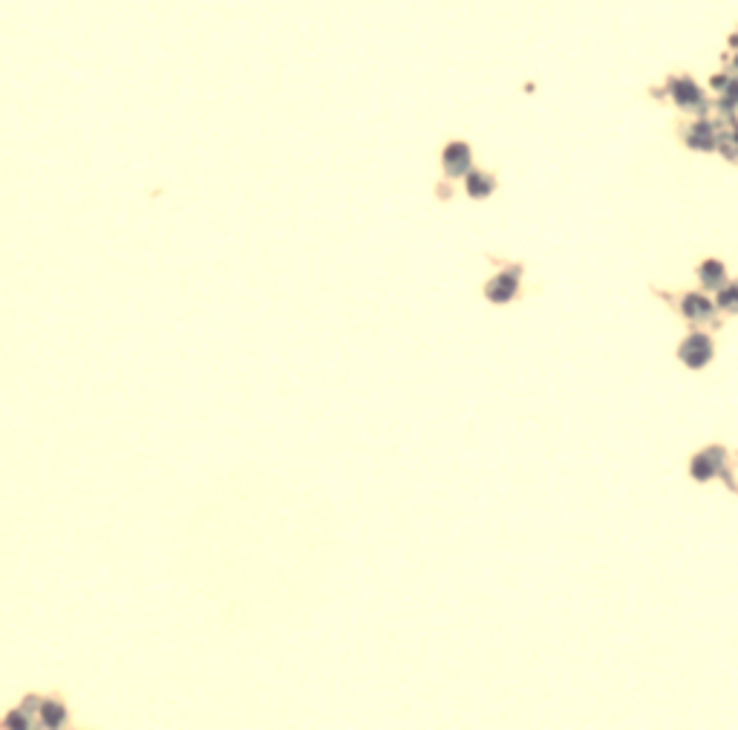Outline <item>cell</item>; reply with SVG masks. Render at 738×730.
Wrapping results in <instances>:
<instances>
[{
    "mask_svg": "<svg viewBox=\"0 0 738 730\" xmlns=\"http://www.w3.org/2000/svg\"><path fill=\"white\" fill-rule=\"evenodd\" d=\"M444 168H448L450 177L464 174V170L470 168V150H468V145L453 142L448 150H444Z\"/></svg>",
    "mask_w": 738,
    "mask_h": 730,
    "instance_id": "6da1fadb",
    "label": "cell"
},
{
    "mask_svg": "<svg viewBox=\"0 0 738 730\" xmlns=\"http://www.w3.org/2000/svg\"><path fill=\"white\" fill-rule=\"evenodd\" d=\"M710 352H712L710 341H707L704 335H692V338L687 341V347H684V361L692 364V367H701V364L710 361Z\"/></svg>",
    "mask_w": 738,
    "mask_h": 730,
    "instance_id": "7a4b0ae2",
    "label": "cell"
},
{
    "mask_svg": "<svg viewBox=\"0 0 738 730\" xmlns=\"http://www.w3.org/2000/svg\"><path fill=\"white\" fill-rule=\"evenodd\" d=\"M38 719H41L47 727H55V724H64L67 719V710L61 701H55V699H47L41 701V710H38Z\"/></svg>",
    "mask_w": 738,
    "mask_h": 730,
    "instance_id": "3957f363",
    "label": "cell"
},
{
    "mask_svg": "<svg viewBox=\"0 0 738 730\" xmlns=\"http://www.w3.org/2000/svg\"><path fill=\"white\" fill-rule=\"evenodd\" d=\"M514 292H516V280H514V275H511V277H508V275H502V277H496L493 283H488V298L496 300V303L508 300Z\"/></svg>",
    "mask_w": 738,
    "mask_h": 730,
    "instance_id": "277c9868",
    "label": "cell"
},
{
    "mask_svg": "<svg viewBox=\"0 0 738 730\" xmlns=\"http://www.w3.org/2000/svg\"><path fill=\"white\" fill-rule=\"evenodd\" d=\"M710 309H712V306H710L704 298H695V295H692V298L684 300V312H687L689 318H707Z\"/></svg>",
    "mask_w": 738,
    "mask_h": 730,
    "instance_id": "5b68a950",
    "label": "cell"
},
{
    "mask_svg": "<svg viewBox=\"0 0 738 730\" xmlns=\"http://www.w3.org/2000/svg\"><path fill=\"white\" fill-rule=\"evenodd\" d=\"M491 188H493V182L484 177V174H470L468 177V190L473 197H484V194H491Z\"/></svg>",
    "mask_w": 738,
    "mask_h": 730,
    "instance_id": "8992f818",
    "label": "cell"
},
{
    "mask_svg": "<svg viewBox=\"0 0 738 730\" xmlns=\"http://www.w3.org/2000/svg\"><path fill=\"white\" fill-rule=\"evenodd\" d=\"M721 275H724V268H721V263H715V260H710L701 268V277H704L707 286H718V283H721Z\"/></svg>",
    "mask_w": 738,
    "mask_h": 730,
    "instance_id": "52a82bcc",
    "label": "cell"
},
{
    "mask_svg": "<svg viewBox=\"0 0 738 730\" xmlns=\"http://www.w3.org/2000/svg\"><path fill=\"white\" fill-rule=\"evenodd\" d=\"M721 306H727V309H738V286H732V289H727L721 295Z\"/></svg>",
    "mask_w": 738,
    "mask_h": 730,
    "instance_id": "ba28073f",
    "label": "cell"
}]
</instances>
